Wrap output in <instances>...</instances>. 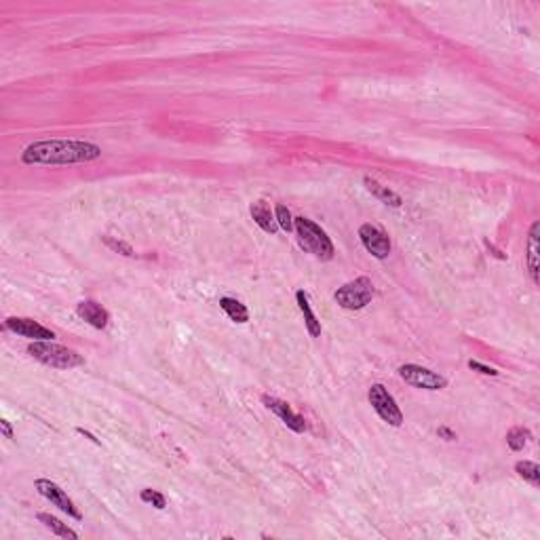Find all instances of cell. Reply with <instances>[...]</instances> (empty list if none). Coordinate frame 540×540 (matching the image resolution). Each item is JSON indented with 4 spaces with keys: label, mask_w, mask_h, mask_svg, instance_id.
Masks as SVG:
<instances>
[{
    "label": "cell",
    "mask_w": 540,
    "mask_h": 540,
    "mask_svg": "<svg viewBox=\"0 0 540 540\" xmlns=\"http://www.w3.org/2000/svg\"><path fill=\"white\" fill-rule=\"evenodd\" d=\"M101 159V148L80 140H43L22 152L24 165H78Z\"/></svg>",
    "instance_id": "obj_1"
},
{
    "label": "cell",
    "mask_w": 540,
    "mask_h": 540,
    "mask_svg": "<svg viewBox=\"0 0 540 540\" xmlns=\"http://www.w3.org/2000/svg\"><path fill=\"white\" fill-rule=\"evenodd\" d=\"M293 231H295V237H298V245L314 256L316 260L321 262H330L336 254V247L330 239V235L323 231L316 222L308 220V218H293Z\"/></svg>",
    "instance_id": "obj_2"
},
{
    "label": "cell",
    "mask_w": 540,
    "mask_h": 540,
    "mask_svg": "<svg viewBox=\"0 0 540 540\" xmlns=\"http://www.w3.org/2000/svg\"><path fill=\"white\" fill-rule=\"evenodd\" d=\"M28 355L36 361H41L43 365H49L53 370H72L85 363V359L61 344H55L53 340H36L28 346Z\"/></svg>",
    "instance_id": "obj_3"
},
{
    "label": "cell",
    "mask_w": 540,
    "mask_h": 540,
    "mask_svg": "<svg viewBox=\"0 0 540 540\" xmlns=\"http://www.w3.org/2000/svg\"><path fill=\"white\" fill-rule=\"evenodd\" d=\"M374 295H376V289H374L372 279L357 277L355 281H349L342 287H338L334 293V300L344 310H363L367 304H372Z\"/></svg>",
    "instance_id": "obj_4"
},
{
    "label": "cell",
    "mask_w": 540,
    "mask_h": 540,
    "mask_svg": "<svg viewBox=\"0 0 540 540\" xmlns=\"http://www.w3.org/2000/svg\"><path fill=\"white\" fill-rule=\"evenodd\" d=\"M399 378L414 386V388H422V391H444L448 386V378L428 370V367H422V365H416V363H405L401 365L399 370Z\"/></svg>",
    "instance_id": "obj_5"
},
{
    "label": "cell",
    "mask_w": 540,
    "mask_h": 540,
    "mask_svg": "<svg viewBox=\"0 0 540 540\" xmlns=\"http://www.w3.org/2000/svg\"><path fill=\"white\" fill-rule=\"evenodd\" d=\"M367 399L374 407V411L391 426L399 428L403 424V411L397 405L395 397L388 393V388L384 384H372V388L367 391Z\"/></svg>",
    "instance_id": "obj_6"
},
{
    "label": "cell",
    "mask_w": 540,
    "mask_h": 540,
    "mask_svg": "<svg viewBox=\"0 0 540 540\" xmlns=\"http://www.w3.org/2000/svg\"><path fill=\"white\" fill-rule=\"evenodd\" d=\"M34 488L38 490V494L43 498H47L53 506H57L59 511H64L66 515H70L72 519H82V513L78 511V506L74 504V500L51 479H36L34 481Z\"/></svg>",
    "instance_id": "obj_7"
},
{
    "label": "cell",
    "mask_w": 540,
    "mask_h": 540,
    "mask_svg": "<svg viewBox=\"0 0 540 540\" xmlns=\"http://www.w3.org/2000/svg\"><path fill=\"white\" fill-rule=\"evenodd\" d=\"M359 241L365 247V251H370L374 258L378 260H386L391 256V237L374 224H361L359 226Z\"/></svg>",
    "instance_id": "obj_8"
},
{
    "label": "cell",
    "mask_w": 540,
    "mask_h": 540,
    "mask_svg": "<svg viewBox=\"0 0 540 540\" xmlns=\"http://www.w3.org/2000/svg\"><path fill=\"white\" fill-rule=\"evenodd\" d=\"M262 403H264L277 418H281V422H283L289 430H293V433H306V430H308L306 418L300 416V414H295L289 403H285V401H281V399H277V397H272V395H262Z\"/></svg>",
    "instance_id": "obj_9"
},
{
    "label": "cell",
    "mask_w": 540,
    "mask_h": 540,
    "mask_svg": "<svg viewBox=\"0 0 540 540\" xmlns=\"http://www.w3.org/2000/svg\"><path fill=\"white\" fill-rule=\"evenodd\" d=\"M5 330L17 334L22 338H28L32 342H36V340H53L55 338V334L49 328L41 326L38 321L28 319V316H9L5 321Z\"/></svg>",
    "instance_id": "obj_10"
},
{
    "label": "cell",
    "mask_w": 540,
    "mask_h": 540,
    "mask_svg": "<svg viewBox=\"0 0 540 540\" xmlns=\"http://www.w3.org/2000/svg\"><path fill=\"white\" fill-rule=\"evenodd\" d=\"M76 314L95 330H103L108 326V321H110V312H108L101 304H97L95 300L78 302L76 304Z\"/></svg>",
    "instance_id": "obj_11"
},
{
    "label": "cell",
    "mask_w": 540,
    "mask_h": 540,
    "mask_svg": "<svg viewBox=\"0 0 540 540\" xmlns=\"http://www.w3.org/2000/svg\"><path fill=\"white\" fill-rule=\"evenodd\" d=\"M249 213H251L254 222H256L266 235H277V233H279V224H277V220H275V211L270 209V205H268L266 200L260 198V200L251 203Z\"/></svg>",
    "instance_id": "obj_12"
},
{
    "label": "cell",
    "mask_w": 540,
    "mask_h": 540,
    "mask_svg": "<svg viewBox=\"0 0 540 540\" xmlns=\"http://www.w3.org/2000/svg\"><path fill=\"white\" fill-rule=\"evenodd\" d=\"M295 302H298V308H300L302 314H304V326H306L308 334H310L312 338H319V336H321V321L316 319V314H314L312 308H310L308 293H306L304 289H298V291H295Z\"/></svg>",
    "instance_id": "obj_13"
},
{
    "label": "cell",
    "mask_w": 540,
    "mask_h": 540,
    "mask_svg": "<svg viewBox=\"0 0 540 540\" xmlns=\"http://www.w3.org/2000/svg\"><path fill=\"white\" fill-rule=\"evenodd\" d=\"M363 184H365V188H367L380 203H384V205H388V207H401V205H403V198H401L395 190H391L388 186L380 184L378 180L365 175V177H363Z\"/></svg>",
    "instance_id": "obj_14"
},
{
    "label": "cell",
    "mask_w": 540,
    "mask_h": 540,
    "mask_svg": "<svg viewBox=\"0 0 540 540\" xmlns=\"http://www.w3.org/2000/svg\"><path fill=\"white\" fill-rule=\"evenodd\" d=\"M538 231H540V222H534L527 233V270H530L534 285L540 283V279H538Z\"/></svg>",
    "instance_id": "obj_15"
},
{
    "label": "cell",
    "mask_w": 540,
    "mask_h": 540,
    "mask_svg": "<svg viewBox=\"0 0 540 540\" xmlns=\"http://www.w3.org/2000/svg\"><path fill=\"white\" fill-rule=\"evenodd\" d=\"M220 308L226 312V316H228L233 323H247V321H249V310H247V306H245L241 300H237V298H228V295L220 298Z\"/></svg>",
    "instance_id": "obj_16"
},
{
    "label": "cell",
    "mask_w": 540,
    "mask_h": 540,
    "mask_svg": "<svg viewBox=\"0 0 540 540\" xmlns=\"http://www.w3.org/2000/svg\"><path fill=\"white\" fill-rule=\"evenodd\" d=\"M36 517H38V521L45 523V527H49L55 536H59V538H72V540L78 538V534H76L72 527H68L64 521H59L57 517H53V515H49V513H38Z\"/></svg>",
    "instance_id": "obj_17"
},
{
    "label": "cell",
    "mask_w": 540,
    "mask_h": 540,
    "mask_svg": "<svg viewBox=\"0 0 540 540\" xmlns=\"http://www.w3.org/2000/svg\"><path fill=\"white\" fill-rule=\"evenodd\" d=\"M515 473H517L523 481H527L532 488H538V486H540V467H538L536 462H532V460H519V462L515 465Z\"/></svg>",
    "instance_id": "obj_18"
},
{
    "label": "cell",
    "mask_w": 540,
    "mask_h": 540,
    "mask_svg": "<svg viewBox=\"0 0 540 540\" xmlns=\"http://www.w3.org/2000/svg\"><path fill=\"white\" fill-rule=\"evenodd\" d=\"M530 439H532V433L523 426H513L506 433V446H509L511 452H521L527 446Z\"/></svg>",
    "instance_id": "obj_19"
},
{
    "label": "cell",
    "mask_w": 540,
    "mask_h": 540,
    "mask_svg": "<svg viewBox=\"0 0 540 540\" xmlns=\"http://www.w3.org/2000/svg\"><path fill=\"white\" fill-rule=\"evenodd\" d=\"M140 498H142V502L152 504V506L159 509V511H163V509L167 506L165 494H161V492H156V490H152V488H144V490L140 492Z\"/></svg>",
    "instance_id": "obj_20"
},
{
    "label": "cell",
    "mask_w": 540,
    "mask_h": 540,
    "mask_svg": "<svg viewBox=\"0 0 540 540\" xmlns=\"http://www.w3.org/2000/svg\"><path fill=\"white\" fill-rule=\"evenodd\" d=\"M101 241H103V245L108 249H112L115 254H121L125 258H133L136 256L133 247L129 243H125V241H119V239H112V237H101Z\"/></svg>",
    "instance_id": "obj_21"
},
{
    "label": "cell",
    "mask_w": 540,
    "mask_h": 540,
    "mask_svg": "<svg viewBox=\"0 0 540 540\" xmlns=\"http://www.w3.org/2000/svg\"><path fill=\"white\" fill-rule=\"evenodd\" d=\"M275 220H277L279 228H283L285 233L293 231V218H291V213H289V209L285 205H277L275 207Z\"/></svg>",
    "instance_id": "obj_22"
},
{
    "label": "cell",
    "mask_w": 540,
    "mask_h": 540,
    "mask_svg": "<svg viewBox=\"0 0 540 540\" xmlns=\"http://www.w3.org/2000/svg\"><path fill=\"white\" fill-rule=\"evenodd\" d=\"M469 367L473 370V372H479V374H483V376H498L500 372L498 370H494V367H488V365H483V363H479V361H469Z\"/></svg>",
    "instance_id": "obj_23"
},
{
    "label": "cell",
    "mask_w": 540,
    "mask_h": 540,
    "mask_svg": "<svg viewBox=\"0 0 540 540\" xmlns=\"http://www.w3.org/2000/svg\"><path fill=\"white\" fill-rule=\"evenodd\" d=\"M437 435H439L442 439H446V442H456V439H458V435L454 433L452 428H448V426H439V428H437Z\"/></svg>",
    "instance_id": "obj_24"
},
{
    "label": "cell",
    "mask_w": 540,
    "mask_h": 540,
    "mask_svg": "<svg viewBox=\"0 0 540 540\" xmlns=\"http://www.w3.org/2000/svg\"><path fill=\"white\" fill-rule=\"evenodd\" d=\"M0 430H3L5 439H13V426L9 420H0Z\"/></svg>",
    "instance_id": "obj_25"
},
{
    "label": "cell",
    "mask_w": 540,
    "mask_h": 540,
    "mask_svg": "<svg viewBox=\"0 0 540 540\" xmlns=\"http://www.w3.org/2000/svg\"><path fill=\"white\" fill-rule=\"evenodd\" d=\"M76 433H78V435H82V437H87V439H91L93 444H99V439H95V437H93L91 433H87V430H85V428H76Z\"/></svg>",
    "instance_id": "obj_26"
}]
</instances>
